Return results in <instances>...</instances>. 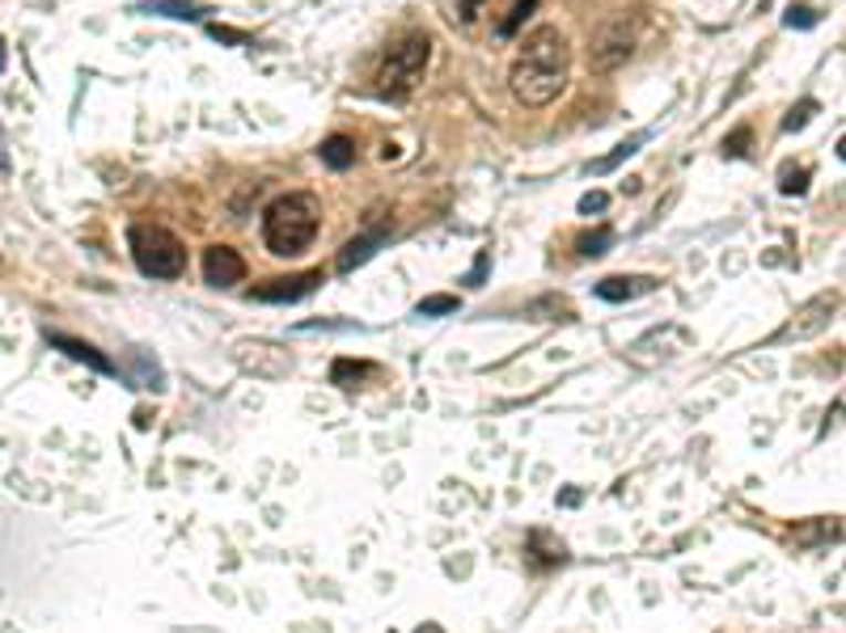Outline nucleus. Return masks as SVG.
I'll return each mask as SVG.
<instances>
[{"label":"nucleus","mask_w":846,"mask_h":633,"mask_svg":"<svg viewBox=\"0 0 846 633\" xmlns=\"http://www.w3.org/2000/svg\"><path fill=\"white\" fill-rule=\"evenodd\" d=\"M567 72H572V48L563 39L558 25H537L530 39L521 43V55L508 72V89L521 106H551L567 89Z\"/></svg>","instance_id":"obj_1"},{"label":"nucleus","mask_w":846,"mask_h":633,"mask_svg":"<svg viewBox=\"0 0 846 633\" xmlns=\"http://www.w3.org/2000/svg\"><path fill=\"white\" fill-rule=\"evenodd\" d=\"M322 229V203L310 190H289L280 199H271L263 211V241L275 259H296L314 245Z\"/></svg>","instance_id":"obj_2"},{"label":"nucleus","mask_w":846,"mask_h":633,"mask_svg":"<svg viewBox=\"0 0 846 633\" xmlns=\"http://www.w3.org/2000/svg\"><path fill=\"white\" fill-rule=\"evenodd\" d=\"M132 262L148 279H182L187 275V245L166 224H132L127 229Z\"/></svg>","instance_id":"obj_3"},{"label":"nucleus","mask_w":846,"mask_h":633,"mask_svg":"<svg viewBox=\"0 0 846 633\" xmlns=\"http://www.w3.org/2000/svg\"><path fill=\"white\" fill-rule=\"evenodd\" d=\"M432 64V39L428 34H407L398 48H389L386 64L377 72V94L389 102H403L419 89L424 72Z\"/></svg>","instance_id":"obj_4"},{"label":"nucleus","mask_w":846,"mask_h":633,"mask_svg":"<svg viewBox=\"0 0 846 633\" xmlns=\"http://www.w3.org/2000/svg\"><path fill=\"white\" fill-rule=\"evenodd\" d=\"M233 363L242 372L259 376V380H284L292 372V355L280 342H267V338H242L233 347Z\"/></svg>","instance_id":"obj_5"},{"label":"nucleus","mask_w":846,"mask_h":633,"mask_svg":"<svg viewBox=\"0 0 846 633\" xmlns=\"http://www.w3.org/2000/svg\"><path fill=\"white\" fill-rule=\"evenodd\" d=\"M838 292H822V296H813L808 305L796 308V317L787 321V326L774 334V342H792V338H813V334H822L829 326V317L838 313Z\"/></svg>","instance_id":"obj_6"},{"label":"nucleus","mask_w":846,"mask_h":633,"mask_svg":"<svg viewBox=\"0 0 846 633\" xmlns=\"http://www.w3.org/2000/svg\"><path fill=\"white\" fill-rule=\"evenodd\" d=\"M630 51H635V30H627V22H614L605 25L602 34H597V43H593V68H618V64H627Z\"/></svg>","instance_id":"obj_7"},{"label":"nucleus","mask_w":846,"mask_h":633,"mask_svg":"<svg viewBox=\"0 0 846 633\" xmlns=\"http://www.w3.org/2000/svg\"><path fill=\"white\" fill-rule=\"evenodd\" d=\"M203 279L212 287H233L246 279V259L233 245H208L203 250Z\"/></svg>","instance_id":"obj_8"},{"label":"nucleus","mask_w":846,"mask_h":633,"mask_svg":"<svg viewBox=\"0 0 846 633\" xmlns=\"http://www.w3.org/2000/svg\"><path fill=\"white\" fill-rule=\"evenodd\" d=\"M317 283H322V271H305V275H292V279L259 283L250 296H254V300H263V305H292V300H305Z\"/></svg>","instance_id":"obj_9"},{"label":"nucleus","mask_w":846,"mask_h":633,"mask_svg":"<svg viewBox=\"0 0 846 633\" xmlns=\"http://www.w3.org/2000/svg\"><path fill=\"white\" fill-rule=\"evenodd\" d=\"M389 241V224H377V229H368V233H361V236H352L343 250H338V275H352L356 266H364V262L373 259L382 245Z\"/></svg>","instance_id":"obj_10"},{"label":"nucleus","mask_w":846,"mask_h":633,"mask_svg":"<svg viewBox=\"0 0 846 633\" xmlns=\"http://www.w3.org/2000/svg\"><path fill=\"white\" fill-rule=\"evenodd\" d=\"M648 292H656V279H648V275H609V279L597 283V296L609 305H627V300H639Z\"/></svg>","instance_id":"obj_11"},{"label":"nucleus","mask_w":846,"mask_h":633,"mask_svg":"<svg viewBox=\"0 0 846 633\" xmlns=\"http://www.w3.org/2000/svg\"><path fill=\"white\" fill-rule=\"evenodd\" d=\"M48 342L55 347V351L69 355V359H76V363H90L94 372H102V376L115 372V363H111L106 355L97 351V347H90V342H81V338H73V334H51V329H48Z\"/></svg>","instance_id":"obj_12"},{"label":"nucleus","mask_w":846,"mask_h":633,"mask_svg":"<svg viewBox=\"0 0 846 633\" xmlns=\"http://www.w3.org/2000/svg\"><path fill=\"white\" fill-rule=\"evenodd\" d=\"M136 13H153V18H174V22H199L208 13L203 0H148Z\"/></svg>","instance_id":"obj_13"},{"label":"nucleus","mask_w":846,"mask_h":633,"mask_svg":"<svg viewBox=\"0 0 846 633\" xmlns=\"http://www.w3.org/2000/svg\"><path fill=\"white\" fill-rule=\"evenodd\" d=\"M317 157H322V165H331V169H352V165H356V140H352V136H331V140L317 148Z\"/></svg>","instance_id":"obj_14"},{"label":"nucleus","mask_w":846,"mask_h":633,"mask_svg":"<svg viewBox=\"0 0 846 633\" xmlns=\"http://www.w3.org/2000/svg\"><path fill=\"white\" fill-rule=\"evenodd\" d=\"M648 136H652V131H635V136H630V140L618 144V148H614L609 157H602V161H593V165H588V173H609V169H618V165L627 161V157H635V152H639V148L648 144Z\"/></svg>","instance_id":"obj_15"},{"label":"nucleus","mask_w":846,"mask_h":633,"mask_svg":"<svg viewBox=\"0 0 846 633\" xmlns=\"http://www.w3.org/2000/svg\"><path fill=\"white\" fill-rule=\"evenodd\" d=\"M364 376H373V363H352V359H338L335 368H331V380H335L338 389H361Z\"/></svg>","instance_id":"obj_16"},{"label":"nucleus","mask_w":846,"mask_h":633,"mask_svg":"<svg viewBox=\"0 0 846 633\" xmlns=\"http://www.w3.org/2000/svg\"><path fill=\"white\" fill-rule=\"evenodd\" d=\"M609 245H614V229H597V233H584L581 241H576V254L581 259H602V254H609Z\"/></svg>","instance_id":"obj_17"},{"label":"nucleus","mask_w":846,"mask_h":633,"mask_svg":"<svg viewBox=\"0 0 846 633\" xmlns=\"http://www.w3.org/2000/svg\"><path fill=\"white\" fill-rule=\"evenodd\" d=\"M533 9H537V0H521V4H516V9H512V13H508L504 22H500V30H495V34H500V39H512V34H516V30H521V22H525V18H530Z\"/></svg>","instance_id":"obj_18"},{"label":"nucleus","mask_w":846,"mask_h":633,"mask_svg":"<svg viewBox=\"0 0 846 633\" xmlns=\"http://www.w3.org/2000/svg\"><path fill=\"white\" fill-rule=\"evenodd\" d=\"M817 110H822V106H817L813 97H804L800 106H792V115L783 118V131H800V127H808V118L817 115Z\"/></svg>","instance_id":"obj_19"},{"label":"nucleus","mask_w":846,"mask_h":633,"mask_svg":"<svg viewBox=\"0 0 846 633\" xmlns=\"http://www.w3.org/2000/svg\"><path fill=\"white\" fill-rule=\"evenodd\" d=\"M419 317H445V313H458V296H428L415 308Z\"/></svg>","instance_id":"obj_20"},{"label":"nucleus","mask_w":846,"mask_h":633,"mask_svg":"<svg viewBox=\"0 0 846 633\" xmlns=\"http://www.w3.org/2000/svg\"><path fill=\"white\" fill-rule=\"evenodd\" d=\"M783 22L792 25V30H796V25H800V30H813V25H817V13H813V9H808V4H792V9H787V18H783Z\"/></svg>","instance_id":"obj_21"},{"label":"nucleus","mask_w":846,"mask_h":633,"mask_svg":"<svg viewBox=\"0 0 846 633\" xmlns=\"http://www.w3.org/2000/svg\"><path fill=\"white\" fill-rule=\"evenodd\" d=\"M804 187H808V169H783V182H779L783 194H804Z\"/></svg>","instance_id":"obj_22"},{"label":"nucleus","mask_w":846,"mask_h":633,"mask_svg":"<svg viewBox=\"0 0 846 633\" xmlns=\"http://www.w3.org/2000/svg\"><path fill=\"white\" fill-rule=\"evenodd\" d=\"M605 208H609V194H605V190H588L581 199V215H597V211Z\"/></svg>","instance_id":"obj_23"},{"label":"nucleus","mask_w":846,"mask_h":633,"mask_svg":"<svg viewBox=\"0 0 846 633\" xmlns=\"http://www.w3.org/2000/svg\"><path fill=\"white\" fill-rule=\"evenodd\" d=\"M745 144H750V127H741L732 140H724V152L728 157H745Z\"/></svg>","instance_id":"obj_24"},{"label":"nucleus","mask_w":846,"mask_h":633,"mask_svg":"<svg viewBox=\"0 0 846 633\" xmlns=\"http://www.w3.org/2000/svg\"><path fill=\"white\" fill-rule=\"evenodd\" d=\"M208 34H212L217 43H246L242 30H229V25H208Z\"/></svg>","instance_id":"obj_25"},{"label":"nucleus","mask_w":846,"mask_h":633,"mask_svg":"<svg viewBox=\"0 0 846 633\" xmlns=\"http://www.w3.org/2000/svg\"><path fill=\"white\" fill-rule=\"evenodd\" d=\"M483 275H487V254H479V262H474V271H470V283L479 287V283H483Z\"/></svg>","instance_id":"obj_26"},{"label":"nucleus","mask_w":846,"mask_h":633,"mask_svg":"<svg viewBox=\"0 0 846 633\" xmlns=\"http://www.w3.org/2000/svg\"><path fill=\"white\" fill-rule=\"evenodd\" d=\"M479 4H483V0H466V9H461V18H466V22H474V18H479Z\"/></svg>","instance_id":"obj_27"},{"label":"nucleus","mask_w":846,"mask_h":633,"mask_svg":"<svg viewBox=\"0 0 846 633\" xmlns=\"http://www.w3.org/2000/svg\"><path fill=\"white\" fill-rule=\"evenodd\" d=\"M9 68V48H4V39H0V72Z\"/></svg>","instance_id":"obj_28"}]
</instances>
